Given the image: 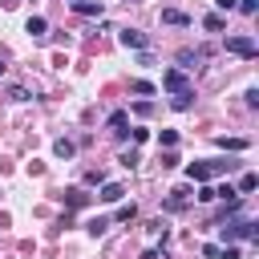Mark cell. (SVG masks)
Listing matches in <instances>:
<instances>
[{
  "label": "cell",
  "instance_id": "cell-9",
  "mask_svg": "<svg viewBox=\"0 0 259 259\" xmlns=\"http://www.w3.org/2000/svg\"><path fill=\"white\" fill-rule=\"evenodd\" d=\"M73 8L81 16H101V0H73Z\"/></svg>",
  "mask_w": 259,
  "mask_h": 259
},
{
  "label": "cell",
  "instance_id": "cell-25",
  "mask_svg": "<svg viewBox=\"0 0 259 259\" xmlns=\"http://www.w3.org/2000/svg\"><path fill=\"white\" fill-rule=\"evenodd\" d=\"M134 162H138V150H130V154H121V166H125V170H134Z\"/></svg>",
  "mask_w": 259,
  "mask_h": 259
},
{
  "label": "cell",
  "instance_id": "cell-12",
  "mask_svg": "<svg viewBox=\"0 0 259 259\" xmlns=\"http://www.w3.org/2000/svg\"><path fill=\"white\" fill-rule=\"evenodd\" d=\"M255 186H259V174H251V170H247V174L239 178V198H243V194H251Z\"/></svg>",
  "mask_w": 259,
  "mask_h": 259
},
{
  "label": "cell",
  "instance_id": "cell-6",
  "mask_svg": "<svg viewBox=\"0 0 259 259\" xmlns=\"http://www.w3.org/2000/svg\"><path fill=\"white\" fill-rule=\"evenodd\" d=\"M186 174H190V182H210V178H214L210 162H190V166H186Z\"/></svg>",
  "mask_w": 259,
  "mask_h": 259
},
{
  "label": "cell",
  "instance_id": "cell-1",
  "mask_svg": "<svg viewBox=\"0 0 259 259\" xmlns=\"http://www.w3.org/2000/svg\"><path fill=\"white\" fill-rule=\"evenodd\" d=\"M235 239H259V223L255 219H227L223 243H235Z\"/></svg>",
  "mask_w": 259,
  "mask_h": 259
},
{
  "label": "cell",
  "instance_id": "cell-30",
  "mask_svg": "<svg viewBox=\"0 0 259 259\" xmlns=\"http://www.w3.org/2000/svg\"><path fill=\"white\" fill-rule=\"evenodd\" d=\"M125 4H138V0H125Z\"/></svg>",
  "mask_w": 259,
  "mask_h": 259
},
{
  "label": "cell",
  "instance_id": "cell-27",
  "mask_svg": "<svg viewBox=\"0 0 259 259\" xmlns=\"http://www.w3.org/2000/svg\"><path fill=\"white\" fill-rule=\"evenodd\" d=\"M235 4H239V0H214V8H219V12H235Z\"/></svg>",
  "mask_w": 259,
  "mask_h": 259
},
{
  "label": "cell",
  "instance_id": "cell-3",
  "mask_svg": "<svg viewBox=\"0 0 259 259\" xmlns=\"http://www.w3.org/2000/svg\"><path fill=\"white\" fill-rule=\"evenodd\" d=\"M227 53H235V57H255L259 49H255V36H227Z\"/></svg>",
  "mask_w": 259,
  "mask_h": 259
},
{
  "label": "cell",
  "instance_id": "cell-18",
  "mask_svg": "<svg viewBox=\"0 0 259 259\" xmlns=\"http://www.w3.org/2000/svg\"><path fill=\"white\" fill-rule=\"evenodd\" d=\"M65 202H69V206H85V190H77V186L65 190Z\"/></svg>",
  "mask_w": 259,
  "mask_h": 259
},
{
  "label": "cell",
  "instance_id": "cell-11",
  "mask_svg": "<svg viewBox=\"0 0 259 259\" xmlns=\"http://www.w3.org/2000/svg\"><path fill=\"white\" fill-rule=\"evenodd\" d=\"M121 194H125V190H121V182H105V186H101V202H117Z\"/></svg>",
  "mask_w": 259,
  "mask_h": 259
},
{
  "label": "cell",
  "instance_id": "cell-22",
  "mask_svg": "<svg viewBox=\"0 0 259 259\" xmlns=\"http://www.w3.org/2000/svg\"><path fill=\"white\" fill-rule=\"evenodd\" d=\"M158 142H162L166 150H174V146H178V134H174V130H162V138H158Z\"/></svg>",
  "mask_w": 259,
  "mask_h": 259
},
{
  "label": "cell",
  "instance_id": "cell-5",
  "mask_svg": "<svg viewBox=\"0 0 259 259\" xmlns=\"http://www.w3.org/2000/svg\"><path fill=\"white\" fill-rule=\"evenodd\" d=\"M202 57H206V49H182V53H178V69L186 73V69H194Z\"/></svg>",
  "mask_w": 259,
  "mask_h": 259
},
{
  "label": "cell",
  "instance_id": "cell-17",
  "mask_svg": "<svg viewBox=\"0 0 259 259\" xmlns=\"http://www.w3.org/2000/svg\"><path fill=\"white\" fill-rule=\"evenodd\" d=\"M53 154H57V158H73V142H69V138L53 142Z\"/></svg>",
  "mask_w": 259,
  "mask_h": 259
},
{
  "label": "cell",
  "instance_id": "cell-21",
  "mask_svg": "<svg viewBox=\"0 0 259 259\" xmlns=\"http://www.w3.org/2000/svg\"><path fill=\"white\" fill-rule=\"evenodd\" d=\"M186 206V198H182V190H174L170 198H166V210H182Z\"/></svg>",
  "mask_w": 259,
  "mask_h": 259
},
{
  "label": "cell",
  "instance_id": "cell-19",
  "mask_svg": "<svg viewBox=\"0 0 259 259\" xmlns=\"http://www.w3.org/2000/svg\"><path fill=\"white\" fill-rule=\"evenodd\" d=\"M130 89H134V93H142V97H150V93H154V85H150V81H142V77H138V81H130Z\"/></svg>",
  "mask_w": 259,
  "mask_h": 259
},
{
  "label": "cell",
  "instance_id": "cell-7",
  "mask_svg": "<svg viewBox=\"0 0 259 259\" xmlns=\"http://www.w3.org/2000/svg\"><path fill=\"white\" fill-rule=\"evenodd\" d=\"M162 24H174V28H186V24H190V16H186L182 8H162Z\"/></svg>",
  "mask_w": 259,
  "mask_h": 259
},
{
  "label": "cell",
  "instance_id": "cell-4",
  "mask_svg": "<svg viewBox=\"0 0 259 259\" xmlns=\"http://www.w3.org/2000/svg\"><path fill=\"white\" fill-rule=\"evenodd\" d=\"M162 89H166V93H182V89H190V81H186L182 69H166V73H162Z\"/></svg>",
  "mask_w": 259,
  "mask_h": 259
},
{
  "label": "cell",
  "instance_id": "cell-2",
  "mask_svg": "<svg viewBox=\"0 0 259 259\" xmlns=\"http://www.w3.org/2000/svg\"><path fill=\"white\" fill-rule=\"evenodd\" d=\"M117 40H121L125 49H138V53H142V49H150V36H146L142 28H121V32H117Z\"/></svg>",
  "mask_w": 259,
  "mask_h": 259
},
{
  "label": "cell",
  "instance_id": "cell-31",
  "mask_svg": "<svg viewBox=\"0 0 259 259\" xmlns=\"http://www.w3.org/2000/svg\"><path fill=\"white\" fill-rule=\"evenodd\" d=\"M0 73H4V65H0Z\"/></svg>",
  "mask_w": 259,
  "mask_h": 259
},
{
  "label": "cell",
  "instance_id": "cell-16",
  "mask_svg": "<svg viewBox=\"0 0 259 259\" xmlns=\"http://www.w3.org/2000/svg\"><path fill=\"white\" fill-rule=\"evenodd\" d=\"M219 146H223V150H235V154H239V150H247V138H219Z\"/></svg>",
  "mask_w": 259,
  "mask_h": 259
},
{
  "label": "cell",
  "instance_id": "cell-20",
  "mask_svg": "<svg viewBox=\"0 0 259 259\" xmlns=\"http://www.w3.org/2000/svg\"><path fill=\"white\" fill-rule=\"evenodd\" d=\"M194 198H198V202H214V186H210V182H202V186H198V194H194Z\"/></svg>",
  "mask_w": 259,
  "mask_h": 259
},
{
  "label": "cell",
  "instance_id": "cell-14",
  "mask_svg": "<svg viewBox=\"0 0 259 259\" xmlns=\"http://www.w3.org/2000/svg\"><path fill=\"white\" fill-rule=\"evenodd\" d=\"M45 16H28V24H24V32H32V36H45Z\"/></svg>",
  "mask_w": 259,
  "mask_h": 259
},
{
  "label": "cell",
  "instance_id": "cell-15",
  "mask_svg": "<svg viewBox=\"0 0 259 259\" xmlns=\"http://www.w3.org/2000/svg\"><path fill=\"white\" fill-rule=\"evenodd\" d=\"M202 28H206V32H223V28H227V20H223L219 12H210V16L202 20Z\"/></svg>",
  "mask_w": 259,
  "mask_h": 259
},
{
  "label": "cell",
  "instance_id": "cell-26",
  "mask_svg": "<svg viewBox=\"0 0 259 259\" xmlns=\"http://www.w3.org/2000/svg\"><path fill=\"white\" fill-rule=\"evenodd\" d=\"M162 166H166V170H170V166H178V154H174V150H166V154H162Z\"/></svg>",
  "mask_w": 259,
  "mask_h": 259
},
{
  "label": "cell",
  "instance_id": "cell-23",
  "mask_svg": "<svg viewBox=\"0 0 259 259\" xmlns=\"http://www.w3.org/2000/svg\"><path fill=\"white\" fill-rule=\"evenodd\" d=\"M8 97H12V101H28V89H24V85H12Z\"/></svg>",
  "mask_w": 259,
  "mask_h": 259
},
{
  "label": "cell",
  "instance_id": "cell-13",
  "mask_svg": "<svg viewBox=\"0 0 259 259\" xmlns=\"http://www.w3.org/2000/svg\"><path fill=\"white\" fill-rule=\"evenodd\" d=\"M105 227H109V219H101V214H97V219H89V223H85V231H89V235H93V239H101V235H105Z\"/></svg>",
  "mask_w": 259,
  "mask_h": 259
},
{
  "label": "cell",
  "instance_id": "cell-28",
  "mask_svg": "<svg viewBox=\"0 0 259 259\" xmlns=\"http://www.w3.org/2000/svg\"><path fill=\"white\" fill-rule=\"evenodd\" d=\"M235 8H243V12H247V16H251V12H255V8H259V0H239V4H235Z\"/></svg>",
  "mask_w": 259,
  "mask_h": 259
},
{
  "label": "cell",
  "instance_id": "cell-24",
  "mask_svg": "<svg viewBox=\"0 0 259 259\" xmlns=\"http://www.w3.org/2000/svg\"><path fill=\"white\" fill-rule=\"evenodd\" d=\"M214 259H239V247H231V243H227V247H219V255H214Z\"/></svg>",
  "mask_w": 259,
  "mask_h": 259
},
{
  "label": "cell",
  "instance_id": "cell-29",
  "mask_svg": "<svg viewBox=\"0 0 259 259\" xmlns=\"http://www.w3.org/2000/svg\"><path fill=\"white\" fill-rule=\"evenodd\" d=\"M0 4H4V8H16V0H0Z\"/></svg>",
  "mask_w": 259,
  "mask_h": 259
},
{
  "label": "cell",
  "instance_id": "cell-8",
  "mask_svg": "<svg viewBox=\"0 0 259 259\" xmlns=\"http://www.w3.org/2000/svg\"><path fill=\"white\" fill-rule=\"evenodd\" d=\"M125 121H130V113H125V109H113V113H109V130H113L117 138H125Z\"/></svg>",
  "mask_w": 259,
  "mask_h": 259
},
{
  "label": "cell",
  "instance_id": "cell-10",
  "mask_svg": "<svg viewBox=\"0 0 259 259\" xmlns=\"http://www.w3.org/2000/svg\"><path fill=\"white\" fill-rule=\"evenodd\" d=\"M170 105H174L178 113H186V109L194 105V93H190V89H182V93H174V101H170Z\"/></svg>",
  "mask_w": 259,
  "mask_h": 259
}]
</instances>
